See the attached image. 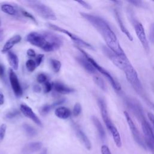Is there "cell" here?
Listing matches in <instances>:
<instances>
[{
    "mask_svg": "<svg viewBox=\"0 0 154 154\" xmlns=\"http://www.w3.org/2000/svg\"><path fill=\"white\" fill-rule=\"evenodd\" d=\"M80 14L99 32L105 40L106 46L118 55L125 54L116 34L106 20L100 16L87 13L81 12Z\"/></svg>",
    "mask_w": 154,
    "mask_h": 154,
    "instance_id": "6da1fadb",
    "label": "cell"
},
{
    "mask_svg": "<svg viewBox=\"0 0 154 154\" xmlns=\"http://www.w3.org/2000/svg\"><path fill=\"white\" fill-rule=\"evenodd\" d=\"M26 40L45 52L56 51L60 48L63 43L60 35L49 31L29 32L26 36Z\"/></svg>",
    "mask_w": 154,
    "mask_h": 154,
    "instance_id": "7a4b0ae2",
    "label": "cell"
},
{
    "mask_svg": "<svg viewBox=\"0 0 154 154\" xmlns=\"http://www.w3.org/2000/svg\"><path fill=\"white\" fill-rule=\"evenodd\" d=\"M127 14L131 23L134 26V30L135 31L136 35L138 40L141 42L144 50L147 52H148L149 51V44L145 33L144 28L142 23L140 22H139L137 19H135L134 16V13L132 10H131V9H128Z\"/></svg>",
    "mask_w": 154,
    "mask_h": 154,
    "instance_id": "3957f363",
    "label": "cell"
},
{
    "mask_svg": "<svg viewBox=\"0 0 154 154\" xmlns=\"http://www.w3.org/2000/svg\"><path fill=\"white\" fill-rule=\"evenodd\" d=\"M22 3H25L28 7L32 8L40 16L45 19L56 20L55 14L52 10L48 6L38 1H24Z\"/></svg>",
    "mask_w": 154,
    "mask_h": 154,
    "instance_id": "277c9868",
    "label": "cell"
},
{
    "mask_svg": "<svg viewBox=\"0 0 154 154\" xmlns=\"http://www.w3.org/2000/svg\"><path fill=\"white\" fill-rule=\"evenodd\" d=\"M76 48L79 49V51H80L83 55L84 57H85L87 58V59L91 63V64L94 66V67L95 68V69L96 70V71L99 72L103 76H104L107 80L109 81V82L110 83V84L112 85V88L116 90L117 91H120L122 90L121 88V85L120 84V83L117 81V80L112 76V75L108 71L106 70L105 69H104L103 67H102V66H100L91 57H90L86 52H85L83 49H82L81 48H80L79 47L76 46Z\"/></svg>",
    "mask_w": 154,
    "mask_h": 154,
    "instance_id": "5b68a950",
    "label": "cell"
},
{
    "mask_svg": "<svg viewBox=\"0 0 154 154\" xmlns=\"http://www.w3.org/2000/svg\"><path fill=\"white\" fill-rule=\"evenodd\" d=\"M102 50L104 55L119 69L124 71L125 69L131 63L127 58L126 54L118 55L111 51L108 46H102Z\"/></svg>",
    "mask_w": 154,
    "mask_h": 154,
    "instance_id": "8992f818",
    "label": "cell"
},
{
    "mask_svg": "<svg viewBox=\"0 0 154 154\" xmlns=\"http://www.w3.org/2000/svg\"><path fill=\"white\" fill-rule=\"evenodd\" d=\"M123 72H125L127 80L132 85L133 88L139 95H140L143 98L145 99V94L143 85L138 78V76L135 69L134 68L132 65L131 64L129 65Z\"/></svg>",
    "mask_w": 154,
    "mask_h": 154,
    "instance_id": "52a82bcc",
    "label": "cell"
},
{
    "mask_svg": "<svg viewBox=\"0 0 154 154\" xmlns=\"http://www.w3.org/2000/svg\"><path fill=\"white\" fill-rule=\"evenodd\" d=\"M47 25L49 28H50L51 29H52L53 30H55V31L60 32L64 33L66 35H67L69 37H70L71 38V40L73 42H74V43H75L76 45H77V46H78V47L80 46V47L87 48V49H89L91 50H94V48L93 47L92 45H91L90 43L85 42L84 40H83L82 39H81V38L78 37L77 35H75V34H73V33L70 32V31H69L61 27H60L58 26H57V25L51 23H48Z\"/></svg>",
    "mask_w": 154,
    "mask_h": 154,
    "instance_id": "ba28073f",
    "label": "cell"
},
{
    "mask_svg": "<svg viewBox=\"0 0 154 154\" xmlns=\"http://www.w3.org/2000/svg\"><path fill=\"white\" fill-rule=\"evenodd\" d=\"M143 132L145 144L154 154V132L149 122L145 118L140 121Z\"/></svg>",
    "mask_w": 154,
    "mask_h": 154,
    "instance_id": "9c48e42d",
    "label": "cell"
},
{
    "mask_svg": "<svg viewBox=\"0 0 154 154\" xmlns=\"http://www.w3.org/2000/svg\"><path fill=\"white\" fill-rule=\"evenodd\" d=\"M125 103L130 111L140 122L146 118L143 108L137 100L131 97H126L125 99Z\"/></svg>",
    "mask_w": 154,
    "mask_h": 154,
    "instance_id": "30bf717a",
    "label": "cell"
},
{
    "mask_svg": "<svg viewBox=\"0 0 154 154\" xmlns=\"http://www.w3.org/2000/svg\"><path fill=\"white\" fill-rule=\"evenodd\" d=\"M124 115L126 119L127 123L128 124V126L129 127V129L131 131V133L132 134V136L134 137V139L135 141L138 143V145L141 146L144 149H146V146L145 144V143L143 141L141 136L140 135V132L138 131L137 128L136 127L135 125L134 124L132 119H131L129 114L127 111H124Z\"/></svg>",
    "mask_w": 154,
    "mask_h": 154,
    "instance_id": "8fae6325",
    "label": "cell"
},
{
    "mask_svg": "<svg viewBox=\"0 0 154 154\" xmlns=\"http://www.w3.org/2000/svg\"><path fill=\"white\" fill-rule=\"evenodd\" d=\"M97 104L99 105V107L100 111V114H101L102 119L107 129L109 131L114 125H113V123H112L109 118L105 101L102 98L99 97L97 99Z\"/></svg>",
    "mask_w": 154,
    "mask_h": 154,
    "instance_id": "7c38bea8",
    "label": "cell"
},
{
    "mask_svg": "<svg viewBox=\"0 0 154 154\" xmlns=\"http://www.w3.org/2000/svg\"><path fill=\"white\" fill-rule=\"evenodd\" d=\"M9 80L14 95L17 97H21L23 94V90L17 76L12 70V69H10L9 70Z\"/></svg>",
    "mask_w": 154,
    "mask_h": 154,
    "instance_id": "4fadbf2b",
    "label": "cell"
},
{
    "mask_svg": "<svg viewBox=\"0 0 154 154\" xmlns=\"http://www.w3.org/2000/svg\"><path fill=\"white\" fill-rule=\"evenodd\" d=\"M20 110L25 117L31 119L35 124L40 126H42V123L41 120L29 106L25 104H21L20 105Z\"/></svg>",
    "mask_w": 154,
    "mask_h": 154,
    "instance_id": "5bb4252c",
    "label": "cell"
},
{
    "mask_svg": "<svg viewBox=\"0 0 154 154\" xmlns=\"http://www.w3.org/2000/svg\"><path fill=\"white\" fill-rule=\"evenodd\" d=\"M114 15L115 17V19L121 29V31H122V32L126 35V36L128 37V38L130 40V41H132L133 40V37L132 36V35L131 34V33L129 32V31H128V29L126 28V27L125 26L124 23L122 20V19L121 17V15L120 14V12L119 11L118 9L116 8L114 10Z\"/></svg>",
    "mask_w": 154,
    "mask_h": 154,
    "instance_id": "9a60e30c",
    "label": "cell"
},
{
    "mask_svg": "<svg viewBox=\"0 0 154 154\" xmlns=\"http://www.w3.org/2000/svg\"><path fill=\"white\" fill-rule=\"evenodd\" d=\"M76 60L78 62V63L88 73H94L95 72H96V70L95 69L94 66L87 59V58L85 57L79 56V57H76Z\"/></svg>",
    "mask_w": 154,
    "mask_h": 154,
    "instance_id": "2e32d148",
    "label": "cell"
},
{
    "mask_svg": "<svg viewBox=\"0 0 154 154\" xmlns=\"http://www.w3.org/2000/svg\"><path fill=\"white\" fill-rule=\"evenodd\" d=\"M74 128L76 132V136L79 138V140L81 141V143H83V144L85 146V147L88 149L90 150L91 147V143L88 138L87 136L85 135V134L80 129V128L78 126L74 125Z\"/></svg>",
    "mask_w": 154,
    "mask_h": 154,
    "instance_id": "e0dca14e",
    "label": "cell"
},
{
    "mask_svg": "<svg viewBox=\"0 0 154 154\" xmlns=\"http://www.w3.org/2000/svg\"><path fill=\"white\" fill-rule=\"evenodd\" d=\"M21 40V37L20 35L17 34V35H14V36H13L12 37H11L9 40H8L6 43H5V45H4L2 50H1V52L2 54H5L6 52H8L10 51V50L17 43H18L19 42H20Z\"/></svg>",
    "mask_w": 154,
    "mask_h": 154,
    "instance_id": "ac0fdd59",
    "label": "cell"
},
{
    "mask_svg": "<svg viewBox=\"0 0 154 154\" xmlns=\"http://www.w3.org/2000/svg\"><path fill=\"white\" fill-rule=\"evenodd\" d=\"M42 144L40 142H33L26 144L23 149L22 152L23 154H32L38 150L42 147Z\"/></svg>",
    "mask_w": 154,
    "mask_h": 154,
    "instance_id": "d6986e66",
    "label": "cell"
},
{
    "mask_svg": "<svg viewBox=\"0 0 154 154\" xmlns=\"http://www.w3.org/2000/svg\"><path fill=\"white\" fill-rule=\"evenodd\" d=\"M91 120L98 132V134H99L100 140L102 141H104L105 139V137H106L105 131V129H104L102 123H100V120L96 116H94L91 117Z\"/></svg>",
    "mask_w": 154,
    "mask_h": 154,
    "instance_id": "ffe728a7",
    "label": "cell"
},
{
    "mask_svg": "<svg viewBox=\"0 0 154 154\" xmlns=\"http://www.w3.org/2000/svg\"><path fill=\"white\" fill-rule=\"evenodd\" d=\"M54 87L55 90L60 94H70L75 91V90L73 88H72L70 87H69L66 86V85L63 84L61 82H57L54 84Z\"/></svg>",
    "mask_w": 154,
    "mask_h": 154,
    "instance_id": "44dd1931",
    "label": "cell"
},
{
    "mask_svg": "<svg viewBox=\"0 0 154 154\" xmlns=\"http://www.w3.org/2000/svg\"><path fill=\"white\" fill-rule=\"evenodd\" d=\"M55 116L61 119H68L71 114L70 109L64 106H60L57 108L55 111Z\"/></svg>",
    "mask_w": 154,
    "mask_h": 154,
    "instance_id": "7402d4cb",
    "label": "cell"
},
{
    "mask_svg": "<svg viewBox=\"0 0 154 154\" xmlns=\"http://www.w3.org/2000/svg\"><path fill=\"white\" fill-rule=\"evenodd\" d=\"M7 60L12 69L17 70L19 67V59L17 56L13 52H7Z\"/></svg>",
    "mask_w": 154,
    "mask_h": 154,
    "instance_id": "603a6c76",
    "label": "cell"
},
{
    "mask_svg": "<svg viewBox=\"0 0 154 154\" xmlns=\"http://www.w3.org/2000/svg\"><path fill=\"white\" fill-rule=\"evenodd\" d=\"M1 10L10 16H15L17 13L16 8L12 5L9 4H4L1 6Z\"/></svg>",
    "mask_w": 154,
    "mask_h": 154,
    "instance_id": "cb8c5ba5",
    "label": "cell"
},
{
    "mask_svg": "<svg viewBox=\"0 0 154 154\" xmlns=\"http://www.w3.org/2000/svg\"><path fill=\"white\" fill-rule=\"evenodd\" d=\"M109 132L112 134V138H113V140L114 141L116 145L118 147H120L122 146V140H121V138H120L119 132L118 130L117 129V128L115 127V126H114L109 130Z\"/></svg>",
    "mask_w": 154,
    "mask_h": 154,
    "instance_id": "d4e9b609",
    "label": "cell"
},
{
    "mask_svg": "<svg viewBox=\"0 0 154 154\" xmlns=\"http://www.w3.org/2000/svg\"><path fill=\"white\" fill-rule=\"evenodd\" d=\"M93 81L94 83L103 91H106V86L104 82V81L99 76H94L93 77Z\"/></svg>",
    "mask_w": 154,
    "mask_h": 154,
    "instance_id": "484cf974",
    "label": "cell"
},
{
    "mask_svg": "<svg viewBox=\"0 0 154 154\" xmlns=\"http://www.w3.org/2000/svg\"><path fill=\"white\" fill-rule=\"evenodd\" d=\"M50 63H51L52 69L54 72L58 73L60 70V69L61 67V63L60 61L52 58L50 60Z\"/></svg>",
    "mask_w": 154,
    "mask_h": 154,
    "instance_id": "4316f807",
    "label": "cell"
},
{
    "mask_svg": "<svg viewBox=\"0 0 154 154\" xmlns=\"http://www.w3.org/2000/svg\"><path fill=\"white\" fill-rule=\"evenodd\" d=\"M37 64L34 60L29 59L26 62V68L28 70V71L30 72H32L36 68H37Z\"/></svg>",
    "mask_w": 154,
    "mask_h": 154,
    "instance_id": "83f0119b",
    "label": "cell"
},
{
    "mask_svg": "<svg viewBox=\"0 0 154 154\" xmlns=\"http://www.w3.org/2000/svg\"><path fill=\"white\" fill-rule=\"evenodd\" d=\"M23 128L28 136H30V137L34 136L37 133L35 129L33 127L29 125L25 124V125H23Z\"/></svg>",
    "mask_w": 154,
    "mask_h": 154,
    "instance_id": "f1b7e54d",
    "label": "cell"
},
{
    "mask_svg": "<svg viewBox=\"0 0 154 154\" xmlns=\"http://www.w3.org/2000/svg\"><path fill=\"white\" fill-rule=\"evenodd\" d=\"M54 107V105H53V103L52 105H43V106H42L40 109V112L42 115L43 116H45L46 114H48L49 111L52 109V108Z\"/></svg>",
    "mask_w": 154,
    "mask_h": 154,
    "instance_id": "f546056e",
    "label": "cell"
},
{
    "mask_svg": "<svg viewBox=\"0 0 154 154\" xmlns=\"http://www.w3.org/2000/svg\"><path fill=\"white\" fill-rule=\"evenodd\" d=\"M82 111V107L81 105L79 103H76L75 104L74 107H73V114L74 115V116L77 117L78 116Z\"/></svg>",
    "mask_w": 154,
    "mask_h": 154,
    "instance_id": "4dcf8cb0",
    "label": "cell"
},
{
    "mask_svg": "<svg viewBox=\"0 0 154 154\" xmlns=\"http://www.w3.org/2000/svg\"><path fill=\"white\" fill-rule=\"evenodd\" d=\"M21 13H22V14L23 16H25V17H27V18L31 19V20H32L35 23L37 24V22L36 19H35V17H34L31 13H29V12H28V11H25V10H21Z\"/></svg>",
    "mask_w": 154,
    "mask_h": 154,
    "instance_id": "1f68e13d",
    "label": "cell"
},
{
    "mask_svg": "<svg viewBox=\"0 0 154 154\" xmlns=\"http://www.w3.org/2000/svg\"><path fill=\"white\" fill-rule=\"evenodd\" d=\"M48 78L45 73H40L37 76V81L40 84L45 83L47 81Z\"/></svg>",
    "mask_w": 154,
    "mask_h": 154,
    "instance_id": "d6a6232c",
    "label": "cell"
},
{
    "mask_svg": "<svg viewBox=\"0 0 154 154\" xmlns=\"http://www.w3.org/2000/svg\"><path fill=\"white\" fill-rule=\"evenodd\" d=\"M7 130V126L5 124H2L0 126V142L2 141L5 137Z\"/></svg>",
    "mask_w": 154,
    "mask_h": 154,
    "instance_id": "836d02e7",
    "label": "cell"
},
{
    "mask_svg": "<svg viewBox=\"0 0 154 154\" xmlns=\"http://www.w3.org/2000/svg\"><path fill=\"white\" fill-rule=\"evenodd\" d=\"M149 37L150 42L152 43H154V23H152L150 26Z\"/></svg>",
    "mask_w": 154,
    "mask_h": 154,
    "instance_id": "e575fe53",
    "label": "cell"
},
{
    "mask_svg": "<svg viewBox=\"0 0 154 154\" xmlns=\"http://www.w3.org/2000/svg\"><path fill=\"white\" fill-rule=\"evenodd\" d=\"M52 85L49 81H47L46 82L44 83V92L45 93H49L52 90Z\"/></svg>",
    "mask_w": 154,
    "mask_h": 154,
    "instance_id": "d590c367",
    "label": "cell"
},
{
    "mask_svg": "<svg viewBox=\"0 0 154 154\" xmlns=\"http://www.w3.org/2000/svg\"><path fill=\"white\" fill-rule=\"evenodd\" d=\"M19 111L14 110V111H11V112H9L8 113H7L5 117L7 119H11L16 117L17 115H19Z\"/></svg>",
    "mask_w": 154,
    "mask_h": 154,
    "instance_id": "8d00e7d4",
    "label": "cell"
},
{
    "mask_svg": "<svg viewBox=\"0 0 154 154\" xmlns=\"http://www.w3.org/2000/svg\"><path fill=\"white\" fill-rule=\"evenodd\" d=\"M44 57V55L43 54H38L37 55H36V57H35V62L37 64V66H38L42 62L43 59Z\"/></svg>",
    "mask_w": 154,
    "mask_h": 154,
    "instance_id": "74e56055",
    "label": "cell"
},
{
    "mask_svg": "<svg viewBox=\"0 0 154 154\" xmlns=\"http://www.w3.org/2000/svg\"><path fill=\"white\" fill-rule=\"evenodd\" d=\"M101 153L102 154H111L110 150L108 147L106 145H103L101 147Z\"/></svg>",
    "mask_w": 154,
    "mask_h": 154,
    "instance_id": "f35d334b",
    "label": "cell"
},
{
    "mask_svg": "<svg viewBox=\"0 0 154 154\" xmlns=\"http://www.w3.org/2000/svg\"><path fill=\"white\" fill-rule=\"evenodd\" d=\"M128 2H129L130 4H133V5H135V6H137V7H141L142 6H143V2L140 1H134V0H132V1H128Z\"/></svg>",
    "mask_w": 154,
    "mask_h": 154,
    "instance_id": "ab89813d",
    "label": "cell"
},
{
    "mask_svg": "<svg viewBox=\"0 0 154 154\" xmlns=\"http://www.w3.org/2000/svg\"><path fill=\"white\" fill-rule=\"evenodd\" d=\"M78 3H79V4H81L82 7H84V8H87V9H91V6L89 4H88L87 2H86L85 1H77Z\"/></svg>",
    "mask_w": 154,
    "mask_h": 154,
    "instance_id": "60d3db41",
    "label": "cell"
},
{
    "mask_svg": "<svg viewBox=\"0 0 154 154\" xmlns=\"http://www.w3.org/2000/svg\"><path fill=\"white\" fill-rule=\"evenodd\" d=\"M27 55L30 57H36L35 52L32 49H29L27 51Z\"/></svg>",
    "mask_w": 154,
    "mask_h": 154,
    "instance_id": "b9f144b4",
    "label": "cell"
},
{
    "mask_svg": "<svg viewBox=\"0 0 154 154\" xmlns=\"http://www.w3.org/2000/svg\"><path fill=\"white\" fill-rule=\"evenodd\" d=\"M33 90L35 91V92H40L41 91V87L39 86V85H34V87H33Z\"/></svg>",
    "mask_w": 154,
    "mask_h": 154,
    "instance_id": "7bdbcfd3",
    "label": "cell"
},
{
    "mask_svg": "<svg viewBox=\"0 0 154 154\" xmlns=\"http://www.w3.org/2000/svg\"><path fill=\"white\" fill-rule=\"evenodd\" d=\"M4 97L2 93L0 92V105L4 104Z\"/></svg>",
    "mask_w": 154,
    "mask_h": 154,
    "instance_id": "ee69618b",
    "label": "cell"
},
{
    "mask_svg": "<svg viewBox=\"0 0 154 154\" xmlns=\"http://www.w3.org/2000/svg\"><path fill=\"white\" fill-rule=\"evenodd\" d=\"M4 66H2V65H1V64H0V76H3L4 75Z\"/></svg>",
    "mask_w": 154,
    "mask_h": 154,
    "instance_id": "f6af8a7d",
    "label": "cell"
},
{
    "mask_svg": "<svg viewBox=\"0 0 154 154\" xmlns=\"http://www.w3.org/2000/svg\"><path fill=\"white\" fill-rule=\"evenodd\" d=\"M146 100V102H147V103H148V105L154 110V103H153L152 102H151V101H150V100H149L147 99Z\"/></svg>",
    "mask_w": 154,
    "mask_h": 154,
    "instance_id": "bcb514c9",
    "label": "cell"
},
{
    "mask_svg": "<svg viewBox=\"0 0 154 154\" xmlns=\"http://www.w3.org/2000/svg\"><path fill=\"white\" fill-rule=\"evenodd\" d=\"M46 152L45 150L43 152H42V154H46Z\"/></svg>",
    "mask_w": 154,
    "mask_h": 154,
    "instance_id": "7dc6e473",
    "label": "cell"
},
{
    "mask_svg": "<svg viewBox=\"0 0 154 154\" xmlns=\"http://www.w3.org/2000/svg\"><path fill=\"white\" fill-rule=\"evenodd\" d=\"M1 25V17H0V26Z\"/></svg>",
    "mask_w": 154,
    "mask_h": 154,
    "instance_id": "c3c4849f",
    "label": "cell"
}]
</instances>
